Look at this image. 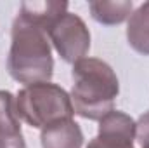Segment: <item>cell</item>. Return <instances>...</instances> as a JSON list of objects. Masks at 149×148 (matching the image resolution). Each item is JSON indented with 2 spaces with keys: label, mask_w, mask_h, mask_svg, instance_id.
<instances>
[{
  "label": "cell",
  "mask_w": 149,
  "mask_h": 148,
  "mask_svg": "<svg viewBox=\"0 0 149 148\" xmlns=\"http://www.w3.org/2000/svg\"><path fill=\"white\" fill-rule=\"evenodd\" d=\"M135 124H137L135 138L141 143V148H149V111L141 115Z\"/></svg>",
  "instance_id": "30bf717a"
},
{
  "label": "cell",
  "mask_w": 149,
  "mask_h": 148,
  "mask_svg": "<svg viewBox=\"0 0 149 148\" xmlns=\"http://www.w3.org/2000/svg\"><path fill=\"white\" fill-rule=\"evenodd\" d=\"M16 111L28 125L43 129L57 120L73 118L71 96L57 84L37 82L24 85L16 96Z\"/></svg>",
  "instance_id": "3957f363"
},
{
  "label": "cell",
  "mask_w": 149,
  "mask_h": 148,
  "mask_svg": "<svg viewBox=\"0 0 149 148\" xmlns=\"http://www.w3.org/2000/svg\"><path fill=\"white\" fill-rule=\"evenodd\" d=\"M43 30L57 54L66 63L74 65L83 59L90 49V32L78 14L68 11L61 12L54 16Z\"/></svg>",
  "instance_id": "277c9868"
},
{
  "label": "cell",
  "mask_w": 149,
  "mask_h": 148,
  "mask_svg": "<svg viewBox=\"0 0 149 148\" xmlns=\"http://www.w3.org/2000/svg\"><path fill=\"white\" fill-rule=\"evenodd\" d=\"M71 103L74 113L87 120H101L114 110L120 82L111 66L99 58H83L71 70Z\"/></svg>",
  "instance_id": "7a4b0ae2"
},
{
  "label": "cell",
  "mask_w": 149,
  "mask_h": 148,
  "mask_svg": "<svg viewBox=\"0 0 149 148\" xmlns=\"http://www.w3.org/2000/svg\"><path fill=\"white\" fill-rule=\"evenodd\" d=\"M92 18L101 25H120L130 14L134 12L132 0H121V2H90L88 4Z\"/></svg>",
  "instance_id": "9c48e42d"
},
{
  "label": "cell",
  "mask_w": 149,
  "mask_h": 148,
  "mask_svg": "<svg viewBox=\"0 0 149 148\" xmlns=\"http://www.w3.org/2000/svg\"><path fill=\"white\" fill-rule=\"evenodd\" d=\"M127 40L134 51L149 56V2L141 4L128 18Z\"/></svg>",
  "instance_id": "ba28073f"
},
{
  "label": "cell",
  "mask_w": 149,
  "mask_h": 148,
  "mask_svg": "<svg viewBox=\"0 0 149 148\" xmlns=\"http://www.w3.org/2000/svg\"><path fill=\"white\" fill-rule=\"evenodd\" d=\"M42 148H81L83 132L73 118L57 120L42 129Z\"/></svg>",
  "instance_id": "52a82bcc"
},
{
  "label": "cell",
  "mask_w": 149,
  "mask_h": 148,
  "mask_svg": "<svg viewBox=\"0 0 149 148\" xmlns=\"http://www.w3.org/2000/svg\"><path fill=\"white\" fill-rule=\"evenodd\" d=\"M135 131L137 124L130 115L113 110L99 120V132L87 148H135Z\"/></svg>",
  "instance_id": "5b68a950"
},
{
  "label": "cell",
  "mask_w": 149,
  "mask_h": 148,
  "mask_svg": "<svg viewBox=\"0 0 149 148\" xmlns=\"http://www.w3.org/2000/svg\"><path fill=\"white\" fill-rule=\"evenodd\" d=\"M7 70L16 82L24 85L50 82L54 73L50 40L43 26L21 9L10 30Z\"/></svg>",
  "instance_id": "6da1fadb"
},
{
  "label": "cell",
  "mask_w": 149,
  "mask_h": 148,
  "mask_svg": "<svg viewBox=\"0 0 149 148\" xmlns=\"http://www.w3.org/2000/svg\"><path fill=\"white\" fill-rule=\"evenodd\" d=\"M0 148H26L16 98L9 91H0Z\"/></svg>",
  "instance_id": "8992f818"
}]
</instances>
